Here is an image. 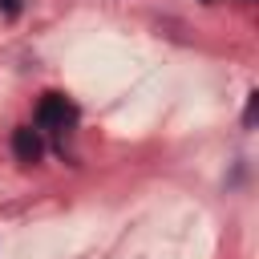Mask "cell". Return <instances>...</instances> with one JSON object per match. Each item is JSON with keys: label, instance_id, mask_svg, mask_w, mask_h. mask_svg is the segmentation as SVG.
<instances>
[{"label": "cell", "instance_id": "1", "mask_svg": "<svg viewBox=\"0 0 259 259\" xmlns=\"http://www.w3.org/2000/svg\"><path fill=\"white\" fill-rule=\"evenodd\" d=\"M12 154H16L20 162H40V154H45L40 134H36L32 125H20V130L12 134Z\"/></svg>", "mask_w": 259, "mask_h": 259}, {"label": "cell", "instance_id": "2", "mask_svg": "<svg viewBox=\"0 0 259 259\" xmlns=\"http://www.w3.org/2000/svg\"><path fill=\"white\" fill-rule=\"evenodd\" d=\"M65 117H69V101L61 93H45L36 105V125H65Z\"/></svg>", "mask_w": 259, "mask_h": 259}, {"label": "cell", "instance_id": "3", "mask_svg": "<svg viewBox=\"0 0 259 259\" xmlns=\"http://www.w3.org/2000/svg\"><path fill=\"white\" fill-rule=\"evenodd\" d=\"M0 12L4 16H20V0H0Z\"/></svg>", "mask_w": 259, "mask_h": 259}]
</instances>
